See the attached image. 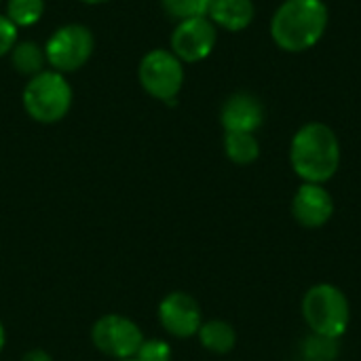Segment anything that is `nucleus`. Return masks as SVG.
I'll return each mask as SVG.
<instances>
[{
	"label": "nucleus",
	"mask_w": 361,
	"mask_h": 361,
	"mask_svg": "<svg viewBox=\"0 0 361 361\" xmlns=\"http://www.w3.org/2000/svg\"><path fill=\"white\" fill-rule=\"evenodd\" d=\"M137 361H171V347L161 338H144L142 347L135 353Z\"/></svg>",
	"instance_id": "6ab92c4d"
},
{
	"label": "nucleus",
	"mask_w": 361,
	"mask_h": 361,
	"mask_svg": "<svg viewBox=\"0 0 361 361\" xmlns=\"http://www.w3.org/2000/svg\"><path fill=\"white\" fill-rule=\"evenodd\" d=\"M91 341L99 353H104L110 360H129L135 357L137 349L144 343L142 328L125 317V315H104L99 317L91 328Z\"/></svg>",
	"instance_id": "0eeeda50"
},
{
	"label": "nucleus",
	"mask_w": 361,
	"mask_h": 361,
	"mask_svg": "<svg viewBox=\"0 0 361 361\" xmlns=\"http://www.w3.org/2000/svg\"><path fill=\"white\" fill-rule=\"evenodd\" d=\"M116 361H137L135 357H129V360H116Z\"/></svg>",
	"instance_id": "b1692460"
},
{
	"label": "nucleus",
	"mask_w": 361,
	"mask_h": 361,
	"mask_svg": "<svg viewBox=\"0 0 361 361\" xmlns=\"http://www.w3.org/2000/svg\"><path fill=\"white\" fill-rule=\"evenodd\" d=\"M93 32L82 23L59 25L44 42V55L51 70L70 74L80 70L93 55Z\"/></svg>",
	"instance_id": "423d86ee"
},
{
	"label": "nucleus",
	"mask_w": 361,
	"mask_h": 361,
	"mask_svg": "<svg viewBox=\"0 0 361 361\" xmlns=\"http://www.w3.org/2000/svg\"><path fill=\"white\" fill-rule=\"evenodd\" d=\"M212 2L214 0H161L163 11L176 21H184L192 17H207Z\"/></svg>",
	"instance_id": "f3484780"
},
{
	"label": "nucleus",
	"mask_w": 361,
	"mask_h": 361,
	"mask_svg": "<svg viewBox=\"0 0 361 361\" xmlns=\"http://www.w3.org/2000/svg\"><path fill=\"white\" fill-rule=\"evenodd\" d=\"M302 319L311 334L341 341L351 324V302L347 294L328 281L311 286L302 296Z\"/></svg>",
	"instance_id": "7ed1b4c3"
},
{
	"label": "nucleus",
	"mask_w": 361,
	"mask_h": 361,
	"mask_svg": "<svg viewBox=\"0 0 361 361\" xmlns=\"http://www.w3.org/2000/svg\"><path fill=\"white\" fill-rule=\"evenodd\" d=\"M80 2H85V4H104L108 0H80Z\"/></svg>",
	"instance_id": "5701e85b"
},
{
	"label": "nucleus",
	"mask_w": 361,
	"mask_h": 361,
	"mask_svg": "<svg viewBox=\"0 0 361 361\" xmlns=\"http://www.w3.org/2000/svg\"><path fill=\"white\" fill-rule=\"evenodd\" d=\"M159 322L163 330L176 338H190L197 336L203 313L195 296L186 292H171L159 305Z\"/></svg>",
	"instance_id": "9d476101"
},
{
	"label": "nucleus",
	"mask_w": 361,
	"mask_h": 361,
	"mask_svg": "<svg viewBox=\"0 0 361 361\" xmlns=\"http://www.w3.org/2000/svg\"><path fill=\"white\" fill-rule=\"evenodd\" d=\"M290 165L309 184L330 182L341 167V142L326 123L302 125L290 142Z\"/></svg>",
	"instance_id": "f257e3e1"
},
{
	"label": "nucleus",
	"mask_w": 361,
	"mask_h": 361,
	"mask_svg": "<svg viewBox=\"0 0 361 361\" xmlns=\"http://www.w3.org/2000/svg\"><path fill=\"white\" fill-rule=\"evenodd\" d=\"M216 42H218V27L212 23V19L192 17L176 23L169 40V51L182 63H197L212 55Z\"/></svg>",
	"instance_id": "6e6552de"
},
{
	"label": "nucleus",
	"mask_w": 361,
	"mask_h": 361,
	"mask_svg": "<svg viewBox=\"0 0 361 361\" xmlns=\"http://www.w3.org/2000/svg\"><path fill=\"white\" fill-rule=\"evenodd\" d=\"M330 11L324 0H286L273 13L271 38L288 53L313 49L326 34Z\"/></svg>",
	"instance_id": "f03ea898"
},
{
	"label": "nucleus",
	"mask_w": 361,
	"mask_h": 361,
	"mask_svg": "<svg viewBox=\"0 0 361 361\" xmlns=\"http://www.w3.org/2000/svg\"><path fill=\"white\" fill-rule=\"evenodd\" d=\"M72 99L74 93L66 74L55 72L51 68L27 78L21 93L25 114L42 125H53L66 118L72 108Z\"/></svg>",
	"instance_id": "20e7f679"
},
{
	"label": "nucleus",
	"mask_w": 361,
	"mask_h": 361,
	"mask_svg": "<svg viewBox=\"0 0 361 361\" xmlns=\"http://www.w3.org/2000/svg\"><path fill=\"white\" fill-rule=\"evenodd\" d=\"M224 154L235 165H252L260 157V142L256 133L231 131L224 133Z\"/></svg>",
	"instance_id": "2eb2a0df"
},
{
	"label": "nucleus",
	"mask_w": 361,
	"mask_h": 361,
	"mask_svg": "<svg viewBox=\"0 0 361 361\" xmlns=\"http://www.w3.org/2000/svg\"><path fill=\"white\" fill-rule=\"evenodd\" d=\"M338 341H328L322 336L311 334L305 341V360L307 361H332L338 353Z\"/></svg>",
	"instance_id": "a211bd4d"
},
{
	"label": "nucleus",
	"mask_w": 361,
	"mask_h": 361,
	"mask_svg": "<svg viewBox=\"0 0 361 361\" xmlns=\"http://www.w3.org/2000/svg\"><path fill=\"white\" fill-rule=\"evenodd\" d=\"M137 78L150 97L173 104L184 87V63L169 49H152L142 57Z\"/></svg>",
	"instance_id": "39448f33"
},
{
	"label": "nucleus",
	"mask_w": 361,
	"mask_h": 361,
	"mask_svg": "<svg viewBox=\"0 0 361 361\" xmlns=\"http://www.w3.org/2000/svg\"><path fill=\"white\" fill-rule=\"evenodd\" d=\"M4 343H6V332H4V326H2V322H0V353H2V349H4Z\"/></svg>",
	"instance_id": "4be33fe9"
},
{
	"label": "nucleus",
	"mask_w": 361,
	"mask_h": 361,
	"mask_svg": "<svg viewBox=\"0 0 361 361\" xmlns=\"http://www.w3.org/2000/svg\"><path fill=\"white\" fill-rule=\"evenodd\" d=\"M4 15L17 30L32 27L44 15V0H6Z\"/></svg>",
	"instance_id": "dca6fc26"
},
{
	"label": "nucleus",
	"mask_w": 361,
	"mask_h": 361,
	"mask_svg": "<svg viewBox=\"0 0 361 361\" xmlns=\"http://www.w3.org/2000/svg\"><path fill=\"white\" fill-rule=\"evenodd\" d=\"M197 336H199L201 347L214 355H226L237 347V332H235L233 324H228L224 319L203 322Z\"/></svg>",
	"instance_id": "ddd939ff"
},
{
	"label": "nucleus",
	"mask_w": 361,
	"mask_h": 361,
	"mask_svg": "<svg viewBox=\"0 0 361 361\" xmlns=\"http://www.w3.org/2000/svg\"><path fill=\"white\" fill-rule=\"evenodd\" d=\"M11 57V66L17 74L21 76H36L42 70H47V55H44V47L34 42V40H17V44L11 49L8 53Z\"/></svg>",
	"instance_id": "4468645a"
},
{
	"label": "nucleus",
	"mask_w": 361,
	"mask_h": 361,
	"mask_svg": "<svg viewBox=\"0 0 361 361\" xmlns=\"http://www.w3.org/2000/svg\"><path fill=\"white\" fill-rule=\"evenodd\" d=\"M292 218L296 224L309 231L324 228L334 216V197L324 184L302 182L290 203Z\"/></svg>",
	"instance_id": "1a4fd4ad"
},
{
	"label": "nucleus",
	"mask_w": 361,
	"mask_h": 361,
	"mask_svg": "<svg viewBox=\"0 0 361 361\" xmlns=\"http://www.w3.org/2000/svg\"><path fill=\"white\" fill-rule=\"evenodd\" d=\"M207 17L218 30L241 32L254 21L256 6L254 0H214Z\"/></svg>",
	"instance_id": "f8f14e48"
},
{
	"label": "nucleus",
	"mask_w": 361,
	"mask_h": 361,
	"mask_svg": "<svg viewBox=\"0 0 361 361\" xmlns=\"http://www.w3.org/2000/svg\"><path fill=\"white\" fill-rule=\"evenodd\" d=\"M21 361H53V357L42 349H30L27 353H23Z\"/></svg>",
	"instance_id": "412c9836"
},
{
	"label": "nucleus",
	"mask_w": 361,
	"mask_h": 361,
	"mask_svg": "<svg viewBox=\"0 0 361 361\" xmlns=\"http://www.w3.org/2000/svg\"><path fill=\"white\" fill-rule=\"evenodd\" d=\"M17 27L8 21L6 15H0V59L11 53V49L17 44Z\"/></svg>",
	"instance_id": "aec40b11"
},
{
	"label": "nucleus",
	"mask_w": 361,
	"mask_h": 361,
	"mask_svg": "<svg viewBox=\"0 0 361 361\" xmlns=\"http://www.w3.org/2000/svg\"><path fill=\"white\" fill-rule=\"evenodd\" d=\"M220 123L224 133L243 131L256 133L264 123V106L262 102L250 91H237L226 97L220 110Z\"/></svg>",
	"instance_id": "9b49d317"
}]
</instances>
